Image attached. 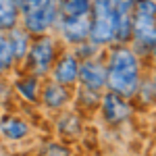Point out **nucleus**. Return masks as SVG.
Listing matches in <instances>:
<instances>
[{"mask_svg":"<svg viewBox=\"0 0 156 156\" xmlns=\"http://www.w3.org/2000/svg\"><path fill=\"white\" fill-rule=\"evenodd\" d=\"M60 11H62V15H67V17L90 15V11H92V0H62Z\"/></svg>","mask_w":156,"mask_h":156,"instance_id":"2eb2a0df","label":"nucleus"},{"mask_svg":"<svg viewBox=\"0 0 156 156\" xmlns=\"http://www.w3.org/2000/svg\"><path fill=\"white\" fill-rule=\"evenodd\" d=\"M17 92L29 100V102H37L40 100V77L31 75V73H25L23 77L17 81Z\"/></svg>","mask_w":156,"mask_h":156,"instance_id":"4468645a","label":"nucleus"},{"mask_svg":"<svg viewBox=\"0 0 156 156\" xmlns=\"http://www.w3.org/2000/svg\"><path fill=\"white\" fill-rule=\"evenodd\" d=\"M42 156H71L69 148L62 144H48L44 148V154Z\"/></svg>","mask_w":156,"mask_h":156,"instance_id":"a211bd4d","label":"nucleus"},{"mask_svg":"<svg viewBox=\"0 0 156 156\" xmlns=\"http://www.w3.org/2000/svg\"><path fill=\"white\" fill-rule=\"evenodd\" d=\"M6 40H9V44H11V50H12V56H15V60H21L25 56V52H27V48H29V34L27 31H21L17 25L12 27V29H9V36H6Z\"/></svg>","mask_w":156,"mask_h":156,"instance_id":"f8f14e48","label":"nucleus"},{"mask_svg":"<svg viewBox=\"0 0 156 156\" xmlns=\"http://www.w3.org/2000/svg\"><path fill=\"white\" fill-rule=\"evenodd\" d=\"M19 21V4L17 0H0V31L12 29Z\"/></svg>","mask_w":156,"mask_h":156,"instance_id":"ddd939ff","label":"nucleus"},{"mask_svg":"<svg viewBox=\"0 0 156 156\" xmlns=\"http://www.w3.org/2000/svg\"><path fill=\"white\" fill-rule=\"evenodd\" d=\"M23 17V29L29 36H44L56 21L58 6L54 0H17Z\"/></svg>","mask_w":156,"mask_h":156,"instance_id":"f03ea898","label":"nucleus"},{"mask_svg":"<svg viewBox=\"0 0 156 156\" xmlns=\"http://www.w3.org/2000/svg\"><path fill=\"white\" fill-rule=\"evenodd\" d=\"M131 36L135 46L142 50L154 48V2L152 0H135L131 17Z\"/></svg>","mask_w":156,"mask_h":156,"instance_id":"20e7f679","label":"nucleus"},{"mask_svg":"<svg viewBox=\"0 0 156 156\" xmlns=\"http://www.w3.org/2000/svg\"><path fill=\"white\" fill-rule=\"evenodd\" d=\"M40 98H42V102H44L48 108L60 110V108H65L67 104H69L71 92H69V85H62V83L52 81V83H48L44 90H40Z\"/></svg>","mask_w":156,"mask_h":156,"instance_id":"9d476101","label":"nucleus"},{"mask_svg":"<svg viewBox=\"0 0 156 156\" xmlns=\"http://www.w3.org/2000/svg\"><path fill=\"white\" fill-rule=\"evenodd\" d=\"M60 121L62 123H58V125H60V133L62 135H77L79 133V125L81 123H79V119L75 115H65Z\"/></svg>","mask_w":156,"mask_h":156,"instance_id":"f3484780","label":"nucleus"},{"mask_svg":"<svg viewBox=\"0 0 156 156\" xmlns=\"http://www.w3.org/2000/svg\"><path fill=\"white\" fill-rule=\"evenodd\" d=\"M77 79L85 90L100 92L106 85V65L98 58H83L77 71Z\"/></svg>","mask_w":156,"mask_h":156,"instance_id":"423d86ee","label":"nucleus"},{"mask_svg":"<svg viewBox=\"0 0 156 156\" xmlns=\"http://www.w3.org/2000/svg\"><path fill=\"white\" fill-rule=\"evenodd\" d=\"M12 62H15V56H12V50H11V44L4 34H0V75L11 69Z\"/></svg>","mask_w":156,"mask_h":156,"instance_id":"dca6fc26","label":"nucleus"},{"mask_svg":"<svg viewBox=\"0 0 156 156\" xmlns=\"http://www.w3.org/2000/svg\"><path fill=\"white\" fill-rule=\"evenodd\" d=\"M90 42L94 46L110 44L117 37V21H115V6L104 0H94L90 11Z\"/></svg>","mask_w":156,"mask_h":156,"instance_id":"7ed1b4c3","label":"nucleus"},{"mask_svg":"<svg viewBox=\"0 0 156 156\" xmlns=\"http://www.w3.org/2000/svg\"><path fill=\"white\" fill-rule=\"evenodd\" d=\"M77 71H79V60L71 52H62L54 58L52 65V79L62 85H73L77 81Z\"/></svg>","mask_w":156,"mask_h":156,"instance_id":"6e6552de","label":"nucleus"},{"mask_svg":"<svg viewBox=\"0 0 156 156\" xmlns=\"http://www.w3.org/2000/svg\"><path fill=\"white\" fill-rule=\"evenodd\" d=\"M25 58H27V73L31 75H46L54 65L56 58V46H54V40L48 36H37V40L27 48L25 52Z\"/></svg>","mask_w":156,"mask_h":156,"instance_id":"39448f33","label":"nucleus"},{"mask_svg":"<svg viewBox=\"0 0 156 156\" xmlns=\"http://www.w3.org/2000/svg\"><path fill=\"white\" fill-rule=\"evenodd\" d=\"M60 34L71 44H81L83 40H87L90 34V15H75V17L62 15Z\"/></svg>","mask_w":156,"mask_h":156,"instance_id":"1a4fd4ad","label":"nucleus"},{"mask_svg":"<svg viewBox=\"0 0 156 156\" xmlns=\"http://www.w3.org/2000/svg\"><path fill=\"white\" fill-rule=\"evenodd\" d=\"M100 108H102L104 119H106L110 125L121 123V121H125L129 115H131V106L127 104V98L119 96V94H115V92H108V94L102 96Z\"/></svg>","mask_w":156,"mask_h":156,"instance_id":"0eeeda50","label":"nucleus"},{"mask_svg":"<svg viewBox=\"0 0 156 156\" xmlns=\"http://www.w3.org/2000/svg\"><path fill=\"white\" fill-rule=\"evenodd\" d=\"M2 96H4V85H2V81H0V100H2Z\"/></svg>","mask_w":156,"mask_h":156,"instance_id":"6ab92c4d","label":"nucleus"},{"mask_svg":"<svg viewBox=\"0 0 156 156\" xmlns=\"http://www.w3.org/2000/svg\"><path fill=\"white\" fill-rule=\"evenodd\" d=\"M106 85L123 98H133L140 90V62L131 48L115 46L108 54Z\"/></svg>","mask_w":156,"mask_h":156,"instance_id":"f257e3e1","label":"nucleus"},{"mask_svg":"<svg viewBox=\"0 0 156 156\" xmlns=\"http://www.w3.org/2000/svg\"><path fill=\"white\" fill-rule=\"evenodd\" d=\"M31 131V125L25 119L17 117V115H6L4 119L0 121V133L11 140V142H19V140H25Z\"/></svg>","mask_w":156,"mask_h":156,"instance_id":"9b49d317","label":"nucleus"}]
</instances>
